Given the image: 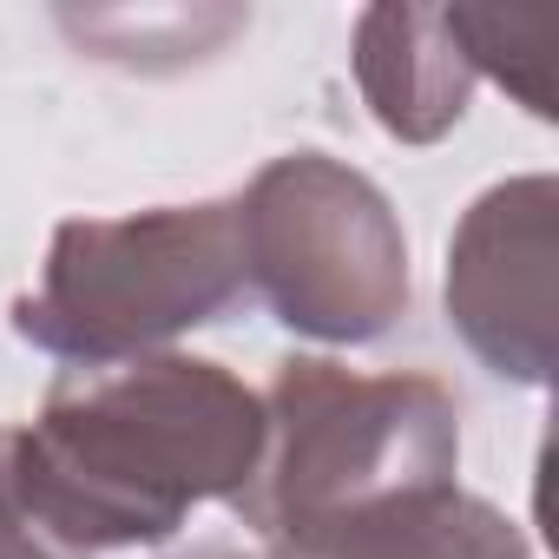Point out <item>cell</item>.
I'll use <instances>...</instances> for the list:
<instances>
[{
    "mask_svg": "<svg viewBox=\"0 0 559 559\" xmlns=\"http://www.w3.org/2000/svg\"><path fill=\"white\" fill-rule=\"evenodd\" d=\"M257 448L263 408L217 362H80L14 435V493L53 546L86 559V546L171 539L198 500L250 480Z\"/></svg>",
    "mask_w": 559,
    "mask_h": 559,
    "instance_id": "1",
    "label": "cell"
},
{
    "mask_svg": "<svg viewBox=\"0 0 559 559\" xmlns=\"http://www.w3.org/2000/svg\"><path fill=\"white\" fill-rule=\"evenodd\" d=\"M454 467V408L415 376H349L336 362H284L263 408V448L230 507L290 559L343 520L441 487Z\"/></svg>",
    "mask_w": 559,
    "mask_h": 559,
    "instance_id": "2",
    "label": "cell"
},
{
    "mask_svg": "<svg viewBox=\"0 0 559 559\" xmlns=\"http://www.w3.org/2000/svg\"><path fill=\"white\" fill-rule=\"evenodd\" d=\"M243 290L230 204L60 224L40 290L21 304V336L73 362H126L191 323H211Z\"/></svg>",
    "mask_w": 559,
    "mask_h": 559,
    "instance_id": "3",
    "label": "cell"
},
{
    "mask_svg": "<svg viewBox=\"0 0 559 559\" xmlns=\"http://www.w3.org/2000/svg\"><path fill=\"white\" fill-rule=\"evenodd\" d=\"M230 211L243 276H257V290L290 330L356 343L402 310L408 270L389 204L323 152L276 158Z\"/></svg>",
    "mask_w": 559,
    "mask_h": 559,
    "instance_id": "4",
    "label": "cell"
},
{
    "mask_svg": "<svg viewBox=\"0 0 559 559\" xmlns=\"http://www.w3.org/2000/svg\"><path fill=\"white\" fill-rule=\"evenodd\" d=\"M467 47L454 34V14H408L376 8L356 34V73L376 99L382 126L402 139H435L448 119H461L467 99Z\"/></svg>",
    "mask_w": 559,
    "mask_h": 559,
    "instance_id": "5",
    "label": "cell"
},
{
    "mask_svg": "<svg viewBox=\"0 0 559 559\" xmlns=\"http://www.w3.org/2000/svg\"><path fill=\"white\" fill-rule=\"evenodd\" d=\"M297 559H520V546L507 520H493L487 507L448 487H415L402 500H382L343 520Z\"/></svg>",
    "mask_w": 559,
    "mask_h": 559,
    "instance_id": "6",
    "label": "cell"
},
{
    "mask_svg": "<svg viewBox=\"0 0 559 559\" xmlns=\"http://www.w3.org/2000/svg\"><path fill=\"white\" fill-rule=\"evenodd\" d=\"M0 559H80L27 520V507L14 493V435H0Z\"/></svg>",
    "mask_w": 559,
    "mask_h": 559,
    "instance_id": "7",
    "label": "cell"
}]
</instances>
